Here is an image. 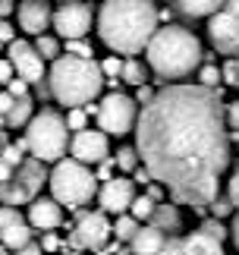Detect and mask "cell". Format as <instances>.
<instances>
[{
	"mask_svg": "<svg viewBox=\"0 0 239 255\" xmlns=\"http://www.w3.org/2000/svg\"><path fill=\"white\" fill-rule=\"evenodd\" d=\"M198 230H202V233H208V237H214V240H221V243H224L227 237H230V227H224V224H221V218H211V221H205Z\"/></svg>",
	"mask_w": 239,
	"mask_h": 255,
	"instance_id": "obj_32",
	"label": "cell"
},
{
	"mask_svg": "<svg viewBox=\"0 0 239 255\" xmlns=\"http://www.w3.org/2000/svg\"><path fill=\"white\" fill-rule=\"evenodd\" d=\"M132 183H142V186H148V183H151V173H148V170L142 167V164H138V167L132 170Z\"/></svg>",
	"mask_w": 239,
	"mask_h": 255,
	"instance_id": "obj_44",
	"label": "cell"
},
{
	"mask_svg": "<svg viewBox=\"0 0 239 255\" xmlns=\"http://www.w3.org/2000/svg\"><path fill=\"white\" fill-rule=\"evenodd\" d=\"M230 237H233V246L239 249V214H236V221H233V227H230Z\"/></svg>",
	"mask_w": 239,
	"mask_h": 255,
	"instance_id": "obj_49",
	"label": "cell"
},
{
	"mask_svg": "<svg viewBox=\"0 0 239 255\" xmlns=\"http://www.w3.org/2000/svg\"><path fill=\"white\" fill-rule=\"evenodd\" d=\"M101 73H104V85L117 88V79H120V73H123V60H120V57H107L101 63Z\"/></svg>",
	"mask_w": 239,
	"mask_h": 255,
	"instance_id": "obj_30",
	"label": "cell"
},
{
	"mask_svg": "<svg viewBox=\"0 0 239 255\" xmlns=\"http://www.w3.org/2000/svg\"><path fill=\"white\" fill-rule=\"evenodd\" d=\"M120 79L138 88V85H145V82H148V73H145V66L138 63L135 57H126V60H123V73H120Z\"/></svg>",
	"mask_w": 239,
	"mask_h": 255,
	"instance_id": "obj_23",
	"label": "cell"
},
{
	"mask_svg": "<svg viewBox=\"0 0 239 255\" xmlns=\"http://www.w3.org/2000/svg\"><path fill=\"white\" fill-rule=\"evenodd\" d=\"M142 167L179 205L208 208L230 167V132L221 92L205 85H167L135 120Z\"/></svg>",
	"mask_w": 239,
	"mask_h": 255,
	"instance_id": "obj_1",
	"label": "cell"
},
{
	"mask_svg": "<svg viewBox=\"0 0 239 255\" xmlns=\"http://www.w3.org/2000/svg\"><path fill=\"white\" fill-rule=\"evenodd\" d=\"M25 243H32V227H28V221H9L6 227H0V246L6 252H16L22 249Z\"/></svg>",
	"mask_w": 239,
	"mask_h": 255,
	"instance_id": "obj_19",
	"label": "cell"
},
{
	"mask_svg": "<svg viewBox=\"0 0 239 255\" xmlns=\"http://www.w3.org/2000/svg\"><path fill=\"white\" fill-rule=\"evenodd\" d=\"M3 145H6V132L0 129V151H3Z\"/></svg>",
	"mask_w": 239,
	"mask_h": 255,
	"instance_id": "obj_50",
	"label": "cell"
},
{
	"mask_svg": "<svg viewBox=\"0 0 239 255\" xmlns=\"http://www.w3.org/2000/svg\"><path fill=\"white\" fill-rule=\"evenodd\" d=\"M148 66L161 76V79H186L202 66V41L183 25H157V32L151 35V41L145 44Z\"/></svg>",
	"mask_w": 239,
	"mask_h": 255,
	"instance_id": "obj_3",
	"label": "cell"
},
{
	"mask_svg": "<svg viewBox=\"0 0 239 255\" xmlns=\"http://www.w3.org/2000/svg\"><path fill=\"white\" fill-rule=\"evenodd\" d=\"M6 60L13 63V70L19 79H25L28 85H38L44 79V60L41 54L35 51V44L22 41V38H13V41L6 44Z\"/></svg>",
	"mask_w": 239,
	"mask_h": 255,
	"instance_id": "obj_12",
	"label": "cell"
},
{
	"mask_svg": "<svg viewBox=\"0 0 239 255\" xmlns=\"http://www.w3.org/2000/svg\"><path fill=\"white\" fill-rule=\"evenodd\" d=\"M35 117V104H32V98H16V104L9 107V114H6V126L9 129H19V126H25L28 120Z\"/></svg>",
	"mask_w": 239,
	"mask_h": 255,
	"instance_id": "obj_21",
	"label": "cell"
},
{
	"mask_svg": "<svg viewBox=\"0 0 239 255\" xmlns=\"http://www.w3.org/2000/svg\"><path fill=\"white\" fill-rule=\"evenodd\" d=\"M16 16H19V28H22L25 35H44L47 28H51V6H47V0H22V3L16 6Z\"/></svg>",
	"mask_w": 239,
	"mask_h": 255,
	"instance_id": "obj_15",
	"label": "cell"
},
{
	"mask_svg": "<svg viewBox=\"0 0 239 255\" xmlns=\"http://www.w3.org/2000/svg\"><path fill=\"white\" fill-rule=\"evenodd\" d=\"M157 255H183V246H179V240H170V237H167L164 249L157 252Z\"/></svg>",
	"mask_w": 239,
	"mask_h": 255,
	"instance_id": "obj_42",
	"label": "cell"
},
{
	"mask_svg": "<svg viewBox=\"0 0 239 255\" xmlns=\"http://www.w3.org/2000/svg\"><path fill=\"white\" fill-rule=\"evenodd\" d=\"M236 66H239V57H236Z\"/></svg>",
	"mask_w": 239,
	"mask_h": 255,
	"instance_id": "obj_56",
	"label": "cell"
},
{
	"mask_svg": "<svg viewBox=\"0 0 239 255\" xmlns=\"http://www.w3.org/2000/svg\"><path fill=\"white\" fill-rule=\"evenodd\" d=\"M0 255H9V252H6V249H3V246H0Z\"/></svg>",
	"mask_w": 239,
	"mask_h": 255,
	"instance_id": "obj_52",
	"label": "cell"
},
{
	"mask_svg": "<svg viewBox=\"0 0 239 255\" xmlns=\"http://www.w3.org/2000/svg\"><path fill=\"white\" fill-rule=\"evenodd\" d=\"M63 120H66V129L69 132H79V129H85L88 114H85V107H69V114L63 117Z\"/></svg>",
	"mask_w": 239,
	"mask_h": 255,
	"instance_id": "obj_31",
	"label": "cell"
},
{
	"mask_svg": "<svg viewBox=\"0 0 239 255\" xmlns=\"http://www.w3.org/2000/svg\"><path fill=\"white\" fill-rule=\"evenodd\" d=\"M208 38L221 54H239V0H224L208 16Z\"/></svg>",
	"mask_w": 239,
	"mask_h": 255,
	"instance_id": "obj_9",
	"label": "cell"
},
{
	"mask_svg": "<svg viewBox=\"0 0 239 255\" xmlns=\"http://www.w3.org/2000/svg\"><path fill=\"white\" fill-rule=\"evenodd\" d=\"M114 164H117V170H123V173H132L138 167V151L132 148V145H123L117 154H114Z\"/></svg>",
	"mask_w": 239,
	"mask_h": 255,
	"instance_id": "obj_26",
	"label": "cell"
},
{
	"mask_svg": "<svg viewBox=\"0 0 239 255\" xmlns=\"http://www.w3.org/2000/svg\"><path fill=\"white\" fill-rule=\"evenodd\" d=\"M69 158L79 164H101L104 158H111V142H107V132L101 129H79L69 139Z\"/></svg>",
	"mask_w": 239,
	"mask_h": 255,
	"instance_id": "obj_13",
	"label": "cell"
},
{
	"mask_svg": "<svg viewBox=\"0 0 239 255\" xmlns=\"http://www.w3.org/2000/svg\"><path fill=\"white\" fill-rule=\"evenodd\" d=\"M98 202H101V211L104 214H126L129 205L135 199V183L129 176H111L98 186Z\"/></svg>",
	"mask_w": 239,
	"mask_h": 255,
	"instance_id": "obj_14",
	"label": "cell"
},
{
	"mask_svg": "<svg viewBox=\"0 0 239 255\" xmlns=\"http://www.w3.org/2000/svg\"><path fill=\"white\" fill-rule=\"evenodd\" d=\"M25 151L41 164H57L69 151V129L57 111H41L25 123Z\"/></svg>",
	"mask_w": 239,
	"mask_h": 255,
	"instance_id": "obj_6",
	"label": "cell"
},
{
	"mask_svg": "<svg viewBox=\"0 0 239 255\" xmlns=\"http://www.w3.org/2000/svg\"><path fill=\"white\" fill-rule=\"evenodd\" d=\"M198 85L221 92V70H217L214 63H202V66H198Z\"/></svg>",
	"mask_w": 239,
	"mask_h": 255,
	"instance_id": "obj_27",
	"label": "cell"
},
{
	"mask_svg": "<svg viewBox=\"0 0 239 255\" xmlns=\"http://www.w3.org/2000/svg\"><path fill=\"white\" fill-rule=\"evenodd\" d=\"M44 183H47L44 164L38 158H25L13 170V176H9L6 183H0V205H13V208H19V205L35 202Z\"/></svg>",
	"mask_w": 239,
	"mask_h": 255,
	"instance_id": "obj_7",
	"label": "cell"
},
{
	"mask_svg": "<svg viewBox=\"0 0 239 255\" xmlns=\"http://www.w3.org/2000/svg\"><path fill=\"white\" fill-rule=\"evenodd\" d=\"M157 22L161 19H157L154 0H104L95 19L101 41L114 54L126 57L145 51V44L157 32Z\"/></svg>",
	"mask_w": 239,
	"mask_h": 255,
	"instance_id": "obj_2",
	"label": "cell"
},
{
	"mask_svg": "<svg viewBox=\"0 0 239 255\" xmlns=\"http://www.w3.org/2000/svg\"><path fill=\"white\" fill-rule=\"evenodd\" d=\"M179 246H183V255H227L224 243L208 237V233H202V230L189 233V237H179Z\"/></svg>",
	"mask_w": 239,
	"mask_h": 255,
	"instance_id": "obj_18",
	"label": "cell"
},
{
	"mask_svg": "<svg viewBox=\"0 0 239 255\" xmlns=\"http://www.w3.org/2000/svg\"><path fill=\"white\" fill-rule=\"evenodd\" d=\"M13 170H16V167H9V164H3V161H0V183H6L9 176H13Z\"/></svg>",
	"mask_w": 239,
	"mask_h": 255,
	"instance_id": "obj_48",
	"label": "cell"
},
{
	"mask_svg": "<svg viewBox=\"0 0 239 255\" xmlns=\"http://www.w3.org/2000/svg\"><path fill=\"white\" fill-rule=\"evenodd\" d=\"M69 255H79V252H69Z\"/></svg>",
	"mask_w": 239,
	"mask_h": 255,
	"instance_id": "obj_55",
	"label": "cell"
},
{
	"mask_svg": "<svg viewBox=\"0 0 239 255\" xmlns=\"http://www.w3.org/2000/svg\"><path fill=\"white\" fill-rule=\"evenodd\" d=\"M227 199L233 202V211H239V167L230 176V186H227Z\"/></svg>",
	"mask_w": 239,
	"mask_h": 255,
	"instance_id": "obj_36",
	"label": "cell"
},
{
	"mask_svg": "<svg viewBox=\"0 0 239 255\" xmlns=\"http://www.w3.org/2000/svg\"><path fill=\"white\" fill-rule=\"evenodd\" d=\"M16 255H41V246L38 243H25L22 249H16Z\"/></svg>",
	"mask_w": 239,
	"mask_h": 255,
	"instance_id": "obj_47",
	"label": "cell"
},
{
	"mask_svg": "<svg viewBox=\"0 0 239 255\" xmlns=\"http://www.w3.org/2000/svg\"><path fill=\"white\" fill-rule=\"evenodd\" d=\"M63 3H76V0H63Z\"/></svg>",
	"mask_w": 239,
	"mask_h": 255,
	"instance_id": "obj_53",
	"label": "cell"
},
{
	"mask_svg": "<svg viewBox=\"0 0 239 255\" xmlns=\"http://www.w3.org/2000/svg\"><path fill=\"white\" fill-rule=\"evenodd\" d=\"M221 79H224L227 85H239V66H236V60L227 63L224 70H221Z\"/></svg>",
	"mask_w": 239,
	"mask_h": 255,
	"instance_id": "obj_38",
	"label": "cell"
},
{
	"mask_svg": "<svg viewBox=\"0 0 239 255\" xmlns=\"http://www.w3.org/2000/svg\"><path fill=\"white\" fill-rule=\"evenodd\" d=\"M9 13H16V0H0V19H9Z\"/></svg>",
	"mask_w": 239,
	"mask_h": 255,
	"instance_id": "obj_46",
	"label": "cell"
},
{
	"mask_svg": "<svg viewBox=\"0 0 239 255\" xmlns=\"http://www.w3.org/2000/svg\"><path fill=\"white\" fill-rule=\"evenodd\" d=\"M221 3H224V0H176L179 13H186V16H192V19H205V16L217 13Z\"/></svg>",
	"mask_w": 239,
	"mask_h": 255,
	"instance_id": "obj_22",
	"label": "cell"
},
{
	"mask_svg": "<svg viewBox=\"0 0 239 255\" xmlns=\"http://www.w3.org/2000/svg\"><path fill=\"white\" fill-rule=\"evenodd\" d=\"M98 129L107 132V135H126L129 129H135V120H138V101L129 98L123 92H111L98 104Z\"/></svg>",
	"mask_w": 239,
	"mask_h": 255,
	"instance_id": "obj_8",
	"label": "cell"
},
{
	"mask_svg": "<svg viewBox=\"0 0 239 255\" xmlns=\"http://www.w3.org/2000/svg\"><path fill=\"white\" fill-rule=\"evenodd\" d=\"M148 224H151V227H157V230H164V233H176L179 227H183V218H179L176 205L157 202L154 211H151V218H148Z\"/></svg>",
	"mask_w": 239,
	"mask_h": 255,
	"instance_id": "obj_20",
	"label": "cell"
},
{
	"mask_svg": "<svg viewBox=\"0 0 239 255\" xmlns=\"http://www.w3.org/2000/svg\"><path fill=\"white\" fill-rule=\"evenodd\" d=\"M54 249H60V240H57L54 230H47V237H44V243H41V252H54Z\"/></svg>",
	"mask_w": 239,
	"mask_h": 255,
	"instance_id": "obj_43",
	"label": "cell"
},
{
	"mask_svg": "<svg viewBox=\"0 0 239 255\" xmlns=\"http://www.w3.org/2000/svg\"><path fill=\"white\" fill-rule=\"evenodd\" d=\"M208 208L214 211V218H224V214H230V211H233V202L227 199V195H214V199H211V205H208Z\"/></svg>",
	"mask_w": 239,
	"mask_h": 255,
	"instance_id": "obj_34",
	"label": "cell"
},
{
	"mask_svg": "<svg viewBox=\"0 0 239 255\" xmlns=\"http://www.w3.org/2000/svg\"><path fill=\"white\" fill-rule=\"evenodd\" d=\"M47 183H51V199L60 208L79 211L82 205H88L98 195V176L88 164H79L73 158H60L54 164V170L47 173Z\"/></svg>",
	"mask_w": 239,
	"mask_h": 255,
	"instance_id": "obj_5",
	"label": "cell"
},
{
	"mask_svg": "<svg viewBox=\"0 0 239 255\" xmlns=\"http://www.w3.org/2000/svg\"><path fill=\"white\" fill-rule=\"evenodd\" d=\"M35 51L41 54V60H57V57H60V41L51 38V35H38Z\"/></svg>",
	"mask_w": 239,
	"mask_h": 255,
	"instance_id": "obj_29",
	"label": "cell"
},
{
	"mask_svg": "<svg viewBox=\"0 0 239 255\" xmlns=\"http://www.w3.org/2000/svg\"><path fill=\"white\" fill-rule=\"evenodd\" d=\"M114 167H117L114 158H104V161H101V170H98L95 176H98V180H111V176H117V173H114Z\"/></svg>",
	"mask_w": 239,
	"mask_h": 255,
	"instance_id": "obj_39",
	"label": "cell"
},
{
	"mask_svg": "<svg viewBox=\"0 0 239 255\" xmlns=\"http://www.w3.org/2000/svg\"><path fill=\"white\" fill-rule=\"evenodd\" d=\"M13 104H16V98H13V95H9V92H0V114L6 117V114H9V107H13Z\"/></svg>",
	"mask_w": 239,
	"mask_h": 255,
	"instance_id": "obj_45",
	"label": "cell"
},
{
	"mask_svg": "<svg viewBox=\"0 0 239 255\" xmlns=\"http://www.w3.org/2000/svg\"><path fill=\"white\" fill-rule=\"evenodd\" d=\"M114 230H111V221H107L104 211H82L76 221V230H73V246H82V249H104L111 243Z\"/></svg>",
	"mask_w": 239,
	"mask_h": 255,
	"instance_id": "obj_10",
	"label": "cell"
},
{
	"mask_svg": "<svg viewBox=\"0 0 239 255\" xmlns=\"http://www.w3.org/2000/svg\"><path fill=\"white\" fill-rule=\"evenodd\" d=\"M0 161L9 164V167H19V164L25 161V142H13V145H3V151H0Z\"/></svg>",
	"mask_w": 239,
	"mask_h": 255,
	"instance_id": "obj_28",
	"label": "cell"
},
{
	"mask_svg": "<svg viewBox=\"0 0 239 255\" xmlns=\"http://www.w3.org/2000/svg\"><path fill=\"white\" fill-rule=\"evenodd\" d=\"M138 227H142V221H135L129 211H126V214H117V224H111L114 237H117V240H126V243L135 237V230H138Z\"/></svg>",
	"mask_w": 239,
	"mask_h": 255,
	"instance_id": "obj_24",
	"label": "cell"
},
{
	"mask_svg": "<svg viewBox=\"0 0 239 255\" xmlns=\"http://www.w3.org/2000/svg\"><path fill=\"white\" fill-rule=\"evenodd\" d=\"M13 38H16V28L9 25V19H0V41H3V44H9Z\"/></svg>",
	"mask_w": 239,
	"mask_h": 255,
	"instance_id": "obj_40",
	"label": "cell"
},
{
	"mask_svg": "<svg viewBox=\"0 0 239 255\" xmlns=\"http://www.w3.org/2000/svg\"><path fill=\"white\" fill-rule=\"evenodd\" d=\"M66 54H73V57H92V44H88L85 38H73V41H66Z\"/></svg>",
	"mask_w": 239,
	"mask_h": 255,
	"instance_id": "obj_33",
	"label": "cell"
},
{
	"mask_svg": "<svg viewBox=\"0 0 239 255\" xmlns=\"http://www.w3.org/2000/svg\"><path fill=\"white\" fill-rule=\"evenodd\" d=\"M6 92L13 95V98H25V95H28V82L16 76V79H9V82H6Z\"/></svg>",
	"mask_w": 239,
	"mask_h": 255,
	"instance_id": "obj_37",
	"label": "cell"
},
{
	"mask_svg": "<svg viewBox=\"0 0 239 255\" xmlns=\"http://www.w3.org/2000/svg\"><path fill=\"white\" fill-rule=\"evenodd\" d=\"M154 199H151V195H148V192H142V195H135V199H132V205H129V214H132V218L135 221H148V218H151V211H154Z\"/></svg>",
	"mask_w": 239,
	"mask_h": 255,
	"instance_id": "obj_25",
	"label": "cell"
},
{
	"mask_svg": "<svg viewBox=\"0 0 239 255\" xmlns=\"http://www.w3.org/2000/svg\"><path fill=\"white\" fill-rule=\"evenodd\" d=\"M92 22H95V13L92 6L82 3V0H76V3H63L54 13L51 25L57 28L60 38H66V41H73V38H85L92 32Z\"/></svg>",
	"mask_w": 239,
	"mask_h": 255,
	"instance_id": "obj_11",
	"label": "cell"
},
{
	"mask_svg": "<svg viewBox=\"0 0 239 255\" xmlns=\"http://www.w3.org/2000/svg\"><path fill=\"white\" fill-rule=\"evenodd\" d=\"M164 243H167V233L151 227V224H145V227H138L135 237L129 240V252L132 255H157L164 249Z\"/></svg>",
	"mask_w": 239,
	"mask_h": 255,
	"instance_id": "obj_17",
	"label": "cell"
},
{
	"mask_svg": "<svg viewBox=\"0 0 239 255\" xmlns=\"http://www.w3.org/2000/svg\"><path fill=\"white\" fill-rule=\"evenodd\" d=\"M28 227H35V230H57L60 224H63V208L54 202V199H41L38 195L35 202H28Z\"/></svg>",
	"mask_w": 239,
	"mask_h": 255,
	"instance_id": "obj_16",
	"label": "cell"
},
{
	"mask_svg": "<svg viewBox=\"0 0 239 255\" xmlns=\"http://www.w3.org/2000/svg\"><path fill=\"white\" fill-rule=\"evenodd\" d=\"M9 79H16V70L9 60H0V85H6Z\"/></svg>",
	"mask_w": 239,
	"mask_h": 255,
	"instance_id": "obj_41",
	"label": "cell"
},
{
	"mask_svg": "<svg viewBox=\"0 0 239 255\" xmlns=\"http://www.w3.org/2000/svg\"><path fill=\"white\" fill-rule=\"evenodd\" d=\"M120 255H132V252H120Z\"/></svg>",
	"mask_w": 239,
	"mask_h": 255,
	"instance_id": "obj_54",
	"label": "cell"
},
{
	"mask_svg": "<svg viewBox=\"0 0 239 255\" xmlns=\"http://www.w3.org/2000/svg\"><path fill=\"white\" fill-rule=\"evenodd\" d=\"M47 85H51V98L57 104L66 107H85L92 104L104 88V73L101 63H95L92 57H57L51 66V76H47Z\"/></svg>",
	"mask_w": 239,
	"mask_h": 255,
	"instance_id": "obj_4",
	"label": "cell"
},
{
	"mask_svg": "<svg viewBox=\"0 0 239 255\" xmlns=\"http://www.w3.org/2000/svg\"><path fill=\"white\" fill-rule=\"evenodd\" d=\"M3 126H6V117H3V114H0V129H3Z\"/></svg>",
	"mask_w": 239,
	"mask_h": 255,
	"instance_id": "obj_51",
	"label": "cell"
},
{
	"mask_svg": "<svg viewBox=\"0 0 239 255\" xmlns=\"http://www.w3.org/2000/svg\"><path fill=\"white\" fill-rule=\"evenodd\" d=\"M224 120H227V129L239 132V101H233V104H224Z\"/></svg>",
	"mask_w": 239,
	"mask_h": 255,
	"instance_id": "obj_35",
	"label": "cell"
}]
</instances>
